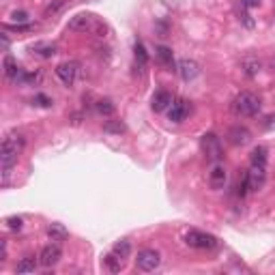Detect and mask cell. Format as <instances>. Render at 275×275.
Wrapping results in <instances>:
<instances>
[{
	"mask_svg": "<svg viewBox=\"0 0 275 275\" xmlns=\"http://www.w3.org/2000/svg\"><path fill=\"white\" fill-rule=\"evenodd\" d=\"M24 144H26V138H24L22 134H9L2 140V146H0V164L13 168L17 157H20Z\"/></svg>",
	"mask_w": 275,
	"mask_h": 275,
	"instance_id": "obj_1",
	"label": "cell"
},
{
	"mask_svg": "<svg viewBox=\"0 0 275 275\" xmlns=\"http://www.w3.org/2000/svg\"><path fill=\"white\" fill-rule=\"evenodd\" d=\"M232 110L236 116H256L260 112V99L256 97L254 92H241V95L234 99Z\"/></svg>",
	"mask_w": 275,
	"mask_h": 275,
	"instance_id": "obj_2",
	"label": "cell"
},
{
	"mask_svg": "<svg viewBox=\"0 0 275 275\" xmlns=\"http://www.w3.org/2000/svg\"><path fill=\"white\" fill-rule=\"evenodd\" d=\"M185 243L189 247H196V249H213L217 247V239L213 234H206V232H200V230H187L185 232Z\"/></svg>",
	"mask_w": 275,
	"mask_h": 275,
	"instance_id": "obj_3",
	"label": "cell"
},
{
	"mask_svg": "<svg viewBox=\"0 0 275 275\" xmlns=\"http://www.w3.org/2000/svg\"><path fill=\"white\" fill-rule=\"evenodd\" d=\"M159 262H161V256H159L157 249H142V252H138L136 267L144 273H151L159 267Z\"/></svg>",
	"mask_w": 275,
	"mask_h": 275,
	"instance_id": "obj_4",
	"label": "cell"
},
{
	"mask_svg": "<svg viewBox=\"0 0 275 275\" xmlns=\"http://www.w3.org/2000/svg\"><path fill=\"white\" fill-rule=\"evenodd\" d=\"M200 144H202V151H204L209 161L217 164V161L222 159V144H220V138H217L215 134H204Z\"/></svg>",
	"mask_w": 275,
	"mask_h": 275,
	"instance_id": "obj_5",
	"label": "cell"
},
{
	"mask_svg": "<svg viewBox=\"0 0 275 275\" xmlns=\"http://www.w3.org/2000/svg\"><path fill=\"white\" fill-rule=\"evenodd\" d=\"M60 256H62V249H60L58 243H49V245H46V247L41 249V254H39V265L46 267V269H49V267H54L56 262L60 260Z\"/></svg>",
	"mask_w": 275,
	"mask_h": 275,
	"instance_id": "obj_6",
	"label": "cell"
},
{
	"mask_svg": "<svg viewBox=\"0 0 275 275\" xmlns=\"http://www.w3.org/2000/svg\"><path fill=\"white\" fill-rule=\"evenodd\" d=\"M69 30H76V33H86V30H99V22L92 15L80 13L69 22Z\"/></svg>",
	"mask_w": 275,
	"mask_h": 275,
	"instance_id": "obj_7",
	"label": "cell"
},
{
	"mask_svg": "<svg viewBox=\"0 0 275 275\" xmlns=\"http://www.w3.org/2000/svg\"><path fill=\"white\" fill-rule=\"evenodd\" d=\"M56 76L65 86H71L78 78V62H60L56 67Z\"/></svg>",
	"mask_w": 275,
	"mask_h": 275,
	"instance_id": "obj_8",
	"label": "cell"
},
{
	"mask_svg": "<svg viewBox=\"0 0 275 275\" xmlns=\"http://www.w3.org/2000/svg\"><path fill=\"white\" fill-rule=\"evenodd\" d=\"M247 177V183H249V189L252 191H258L267 181V172H265V166H252L249 170L245 172Z\"/></svg>",
	"mask_w": 275,
	"mask_h": 275,
	"instance_id": "obj_9",
	"label": "cell"
},
{
	"mask_svg": "<svg viewBox=\"0 0 275 275\" xmlns=\"http://www.w3.org/2000/svg\"><path fill=\"white\" fill-rule=\"evenodd\" d=\"M177 71H179V76L185 80V82H189V80H193L200 73V67H198V62L196 60H189V58H183V60H179V65H177Z\"/></svg>",
	"mask_w": 275,
	"mask_h": 275,
	"instance_id": "obj_10",
	"label": "cell"
},
{
	"mask_svg": "<svg viewBox=\"0 0 275 275\" xmlns=\"http://www.w3.org/2000/svg\"><path fill=\"white\" fill-rule=\"evenodd\" d=\"M226 181H228V172H226V168H224L222 164H215V166H213V170L209 172V185H211V189H224Z\"/></svg>",
	"mask_w": 275,
	"mask_h": 275,
	"instance_id": "obj_11",
	"label": "cell"
},
{
	"mask_svg": "<svg viewBox=\"0 0 275 275\" xmlns=\"http://www.w3.org/2000/svg\"><path fill=\"white\" fill-rule=\"evenodd\" d=\"M187 114H189V105H187V101H183V99L172 101L170 112H168V116H170L172 123H183Z\"/></svg>",
	"mask_w": 275,
	"mask_h": 275,
	"instance_id": "obj_12",
	"label": "cell"
},
{
	"mask_svg": "<svg viewBox=\"0 0 275 275\" xmlns=\"http://www.w3.org/2000/svg\"><path fill=\"white\" fill-rule=\"evenodd\" d=\"M172 95L168 91H157L153 95V99H151V108L155 110V112H164V110H168L172 105Z\"/></svg>",
	"mask_w": 275,
	"mask_h": 275,
	"instance_id": "obj_13",
	"label": "cell"
},
{
	"mask_svg": "<svg viewBox=\"0 0 275 275\" xmlns=\"http://www.w3.org/2000/svg\"><path fill=\"white\" fill-rule=\"evenodd\" d=\"M228 140L232 142L234 146H243V144H247L249 140H252V134L245 129V127H241V125H236V127H232L228 131Z\"/></svg>",
	"mask_w": 275,
	"mask_h": 275,
	"instance_id": "obj_14",
	"label": "cell"
},
{
	"mask_svg": "<svg viewBox=\"0 0 275 275\" xmlns=\"http://www.w3.org/2000/svg\"><path fill=\"white\" fill-rule=\"evenodd\" d=\"M155 54H157L159 62L164 65L166 69H177V65H174V56H172V49L166 47V46H159L157 49H155Z\"/></svg>",
	"mask_w": 275,
	"mask_h": 275,
	"instance_id": "obj_15",
	"label": "cell"
},
{
	"mask_svg": "<svg viewBox=\"0 0 275 275\" xmlns=\"http://www.w3.org/2000/svg\"><path fill=\"white\" fill-rule=\"evenodd\" d=\"M241 69H243V73H245L247 78H254V76H258V73H260L262 62L258 58H245L241 62Z\"/></svg>",
	"mask_w": 275,
	"mask_h": 275,
	"instance_id": "obj_16",
	"label": "cell"
},
{
	"mask_svg": "<svg viewBox=\"0 0 275 275\" xmlns=\"http://www.w3.org/2000/svg\"><path fill=\"white\" fill-rule=\"evenodd\" d=\"M47 236H49L52 241L60 243V241H65V239H67L69 232H67V228L62 226V224H52V226H47Z\"/></svg>",
	"mask_w": 275,
	"mask_h": 275,
	"instance_id": "obj_17",
	"label": "cell"
},
{
	"mask_svg": "<svg viewBox=\"0 0 275 275\" xmlns=\"http://www.w3.org/2000/svg\"><path fill=\"white\" fill-rule=\"evenodd\" d=\"M30 49H33V54L41 56V58H52L56 54V46H52V43H35Z\"/></svg>",
	"mask_w": 275,
	"mask_h": 275,
	"instance_id": "obj_18",
	"label": "cell"
},
{
	"mask_svg": "<svg viewBox=\"0 0 275 275\" xmlns=\"http://www.w3.org/2000/svg\"><path fill=\"white\" fill-rule=\"evenodd\" d=\"M37 265H39V260H37L35 256H26V258H22L20 262H17L15 271L17 273H35Z\"/></svg>",
	"mask_w": 275,
	"mask_h": 275,
	"instance_id": "obj_19",
	"label": "cell"
},
{
	"mask_svg": "<svg viewBox=\"0 0 275 275\" xmlns=\"http://www.w3.org/2000/svg\"><path fill=\"white\" fill-rule=\"evenodd\" d=\"M105 267H108L112 273H121V269H123V258H118V256L112 252V254L105 256Z\"/></svg>",
	"mask_w": 275,
	"mask_h": 275,
	"instance_id": "obj_20",
	"label": "cell"
},
{
	"mask_svg": "<svg viewBox=\"0 0 275 275\" xmlns=\"http://www.w3.org/2000/svg\"><path fill=\"white\" fill-rule=\"evenodd\" d=\"M112 252H114L118 258H129V254H131V243L129 241H118L114 243V247H112Z\"/></svg>",
	"mask_w": 275,
	"mask_h": 275,
	"instance_id": "obj_21",
	"label": "cell"
},
{
	"mask_svg": "<svg viewBox=\"0 0 275 275\" xmlns=\"http://www.w3.org/2000/svg\"><path fill=\"white\" fill-rule=\"evenodd\" d=\"M252 166H267V148L256 146L252 151Z\"/></svg>",
	"mask_w": 275,
	"mask_h": 275,
	"instance_id": "obj_22",
	"label": "cell"
},
{
	"mask_svg": "<svg viewBox=\"0 0 275 275\" xmlns=\"http://www.w3.org/2000/svg\"><path fill=\"white\" fill-rule=\"evenodd\" d=\"M103 131H105V134H116V136H121L123 131H125V123H123V121H105V123H103Z\"/></svg>",
	"mask_w": 275,
	"mask_h": 275,
	"instance_id": "obj_23",
	"label": "cell"
},
{
	"mask_svg": "<svg viewBox=\"0 0 275 275\" xmlns=\"http://www.w3.org/2000/svg\"><path fill=\"white\" fill-rule=\"evenodd\" d=\"M116 110V105L110 101V99H101V101H97V112L103 116H112Z\"/></svg>",
	"mask_w": 275,
	"mask_h": 275,
	"instance_id": "obj_24",
	"label": "cell"
},
{
	"mask_svg": "<svg viewBox=\"0 0 275 275\" xmlns=\"http://www.w3.org/2000/svg\"><path fill=\"white\" fill-rule=\"evenodd\" d=\"M136 60H138V65H140V67H146V62H148V54H146V49H144V46H142L140 41L136 43Z\"/></svg>",
	"mask_w": 275,
	"mask_h": 275,
	"instance_id": "obj_25",
	"label": "cell"
},
{
	"mask_svg": "<svg viewBox=\"0 0 275 275\" xmlns=\"http://www.w3.org/2000/svg\"><path fill=\"white\" fill-rule=\"evenodd\" d=\"M7 226L11 228V230H20L22 226H24V220H22V217H7Z\"/></svg>",
	"mask_w": 275,
	"mask_h": 275,
	"instance_id": "obj_26",
	"label": "cell"
},
{
	"mask_svg": "<svg viewBox=\"0 0 275 275\" xmlns=\"http://www.w3.org/2000/svg\"><path fill=\"white\" fill-rule=\"evenodd\" d=\"M11 17H13L15 24H24V22L28 20V13H26V11H13V13H11Z\"/></svg>",
	"mask_w": 275,
	"mask_h": 275,
	"instance_id": "obj_27",
	"label": "cell"
},
{
	"mask_svg": "<svg viewBox=\"0 0 275 275\" xmlns=\"http://www.w3.org/2000/svg\"><path fill=\"white\" fill-rule=\"evenodd\" d=\"M241 22H243V26L245 28H254V20H252V15L247 13V11H241Z\"/></svg>",
	"mask_w": 275,
	"mask_h": 275,
	"instance_id": "obj_28",
	"label": "cell"
},
{
	"mask_svg": "<svg viewBox=\"0 0 275 275\" xmlns=\"http://www.w3.org/2000/svg\"><path fill=\"white\" fill-rule=\"evenodd\" d=\"M35 103L41 105V108H49V105H52V99L46 97V95H37L35 97Z\"/></svg>",
	"mask_w": 275,
	"mask_h": 275,
	"instance_id": "obj_29",
	"label": "cell"
},
{
	"mask_svg": "<svg viewBox=\"0 0 275 275\" xmlns=\"http://www.w3.org/2000/svg\"><path fill=\"white\" fill-rule=\"evenodd\" d=\"M41 80V73L39 71H35V73H26V82L24 84H37Z\"/></svg>",
	"mask_w": 275,
	"mask_h": 275,
	"instance_id": "obj_30",
	"label": "cell"
},
{
	"mask_svg": "<svg viewBox=\"0 0 275 275\" xmlns=\"http://www.w3.org/2000/svg\"><path fill=\"white\" fill-rule=\"evenodd\" d=\"M62 4H65V0H56L54 4H49V7L46 9V15H49V13H56V11H58V9L62 7Z\"/></svg>",
	"mask_w": 275,
	"mask_h": 275,
	"instance_id": "obj_31",
	"label": "cell"
},
{
	"mask_svg": "<svg viewBox=\"0 0 275 275\" xmlns=\"http://www.w3.org/2000/svg\"><path fill=\"white\" fill-rule=\"evenodd\" d=\"M258 4H260V0H241L243 9H254V7H258Z\"/></svg>",
	"mask_w": 275,
	"mask_h": 275,
	"instance_id": "obj_32",
	"label": "cell"
},
{
	"mask_svg": "<svg viewBox=\"0 0 275 275\" xmlns=\"http://www.w3.org/2000/svg\"><path fill=\"white\" fill-rule=\"evenodd\" d=\"M0 37H2V47L9 49V39H7V35H0Z\"/></svg>",
	"mask_w": 275,
	"mask_h": 275,
	"instance_id": "obj_33",
	"label": "cell"
},
{
	"mask_svg": "<svg viewBox=\"0 0 275 275\" xmlns=\"http://www.w3.org/2000/svg\"><path fill=\"white\" fill-rule=\"evenodd\" d=\"M273 65H275V60H273Z\"/></svg>",
	"mask_w": 275,
	"mask_h": 275,
	"instance_id": "obj_34",
	"label": "cell"
}]
</instances>
